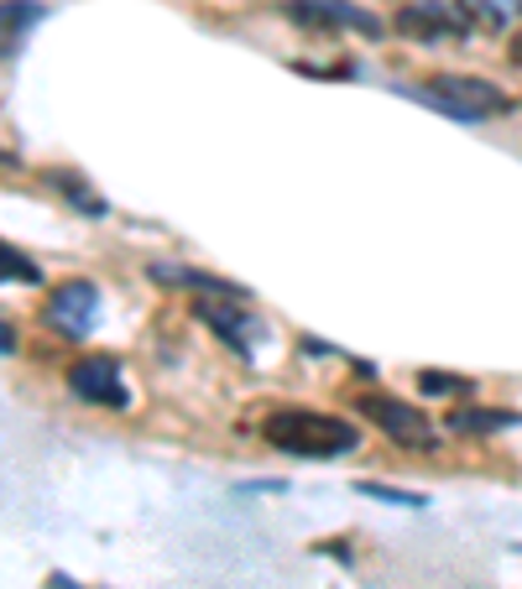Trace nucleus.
Masks as SVG:
<instances>
[{
	"instance_id": "7ed1b4c3",
	"label": "nucleus",
	"mask_w": 522,
	"mask_h": 589,
	"mask_svg": "<svg viewBox=\"0 0 522 589\" xmlns=\"http://www.w3.org/2000/svg\"><path fill=\"white\" fill-rule=\"evenodd\" d=\"M350 407H355L361 423H377L402 449H439V434L429 428V417L418 413L413 402H398V397H387V392H355Z\"/></svg>"
},
{
	"instance_id": "dca6fc26",
	"label": "nucleus",
	"mask_w": 522,
	"mask_h": 589,
	"mask_svg": "<svg viewBox=\"0 0 522 589\" xmlns=\"http://www.w3.org/2000/svg\"><path fill=\"white\" fill-rule=\"evenodd\" d=\"M465 11H470V17H481L486 27H502V21H506V11L496 6V0H465Z\"/></svg>"
},
{
	"instance_id": "423d86ee",
	"label": "nucleus",
	"mask_w": 522,
	"mask_h": 589,
	"mask_svg": "<svg viewBox=\"0 0 522 589\" xmlns=\"http://www.w3.org/2000/svg\"><path fill=\"white\" fill-rule=\"evenodd\" d=\"M193 313H199V318H204L209 329H214L230 349H235V355H241V360H251V339L261 334V324L241 308V303H220V297H199V303H193Z\"/></svg>"
},
{
	"instance_id": "f8f14e48",
	"label": "nucleus",
	"mask_w": 522,
	"mask_h": 589,
	"mask_svg": "<svg viewBox=\"0 0 522 589\" xmlns=\"http://www.w3.org/2000/svg\"><path fill=\"white\" fill-rule=\"evenodd\" d=\"M0 282H21V287H37L42 282V266L32 256H21L17 245L0 241Z\"/></svg>"
},
{
	"instance_id": "f3484780",
	"label": "nucleus",
	"mask_w": 522,
	"mask_h": 589,
	"mask_svg": "<svg viewBox=\"0 0 522 589\" xmlns=\"http://www.w3.org/2000/svg\"><path fill=\"white\" fill-rule=\"evenodd\" d=\"M17 349V334H11V324H0V355H11Z\"/></svg>"
},
{
	"instance_id": "6e6552de",
	"label": "nucleus",
	"mask_w": 522,
	"mask_h": 589,
	"mask_svg": "<svg viewBox=\"0 0 522 589\" xmlns=\"http://www.w3.org/2000/svg\"><path fill=\"white\" fill-rule=\"evenodd\" d=\"M152 277H157V282H173V287H189V293L220 297V303H245V287H241V282L209 277V272H193V266H168V261H157Z\"/></svg>"
},
{
	"instance_id": "6ab92c4d",
	"label": "nucleus",
	"mask_w": 522,
	"mask_h": 589,
	"mask_svg": "<svg viewBox=\"0 0 522 589\" xmlns=\"http://www.w3.org/2000/svg\"><path fill=\"white\" fill-rule=\"evenodd\" d=\"M0 162H6V152H0Z\"/></svg>"
},
{
	"instance_id": "1a4fd4ad",
	"label": "nucleus",
	"mask_w": 522,
	"mask_h": 589,
	"mask_svg": "<svg viewBox=\"0 0 522 589\" xmlns=\"http://www.w3.org/2000/svg\"><path fill=\"white\" fill-rule=\"evenodd\" d=\"M42 17H48L42 0H0V63L17 58L21 42H27V32H32Z\"/></svg>"
},
{
	"instance_id": "ddd939ff",
	"label": "nucleus",
	"mask_w": 522,
	"mask_h": 589,
	"mask_svg": "<svg viewBox=\"0 0 522 589\" xmlns=\"http://www.w3.org/2000/svg\"><path fill=\"white\" fill-rule=\"evenodd\" d=\"M361 496H377V501H387V506H408V511H423L429 506V496L423 490H402V486H382V480H361Z\"/></svg>"
},
{
	"instance_id": "20e7f679",
	"label": "nucleus",
	"mask_w": 522,
	"mask_h": 589,
	"mask_svg": "<svg viewBox=\"0 0 522 589\" xmlns=\"http://www.w3.org/2000/svg\"><path fill=\"white\" fill-rule=\"evenodd\" d=\"M69 392L79 402H94V407H126V402H131L116 355H79V360L69 365Z\"/></svg>"
},
{
	"instance_id": "9b49d317",
	"label": "nucleus",
	"mask_w": 522,
	"mask_h": 589,
	"mask_svg": "<svg viewBox=\"0 0 522 589\" xmlns=\"http://www.w3.org/2000/svg\"><path fill=\"white\" fill-rule=\"evenodd\" d=\"M512 423H522V417L506 413V407H460V413H450L454 434H502Z\"/></svg>"
},
{
	"instance_id": "9d476101",
	"label": "nucleus",
	"mask_w": 522,
	"mask_h": 589,
	"mask_svg": "<svg viewBox=\"0 0 522 589\" xmlns=\"http://www.w3.org/2000/svg\"><path fill=\"white\" fill-rule=\"evenodd\" d=\"M398 32L418 37V42H444V37H460L465 27H460L450 11H439V6H402V11H398Z\"/></svg>"
},
{
	"instance_id": "2eb2a0df",
	"label": "nucleus",
	"mask_w": 522,
	"mask_h": 589,
	"mask_svg": "<svg viewBox=\"0 0 522 589\" xmlns=\"http://www.w3.org/2000/svg\"><path fill=\"white\" fill-rule=\"evenodd\" d=\"M58 189L69 193V199H73V204H79V209H84L89 220H100V214H104V204H100V199H94V193H89V189H84V183H79V177H73V173H63V177H58Z\"/></svg>"
},
{
	"instance_id": "f03ea898",
	"label": "nucleus",
	"mask_w": 522,
	"mask_h": 589,
	"mask_svg": "<svg viewBox=\"0 0 522 589\" xmlns=\"http://www.w3.org/2000/svg\"><path fill=\"white\" fill-rule=\"evenodd\" d=\"M413 100L434 104V110L454 115V121H491V115H512L518 110V100L506 89H496L491 79H475V73H439V79L413 89Z\"/></svg>"
},
{
	"instance_id": "39448f33",
	"label": "nucleus",
	"mask_w": 522,
	"mask_h": 589,
	"mask_svg": "<svg viewBox=\"0 0 522 589\" xmlns=\"http://www.w3.org/2000/svg\"><path fill=\"white\" fill-rule=\"evenodd\" d=\"M94 318H100V287H94V282L73 277L48 297V324L73 334V339H84V334L94 329Z\"/></svg>"
},
{
	"instance_id": "0eeeda50",
	"label": "nucleus",
	"mask_w": 522,
	"mask_h": 589,
	"mask_svg": "<svg viewBox=\"0 0 522 589\" xmlns=\"http://www.w3.org/2000/svg\"><path fill=\"white\" fill-rule=\"evenodd\" d=\"M288 17L309 21V27H345V32H365V37L382 32V21L361 11V6H350V0H288Z\"/></svg>"
},
{
	"instance_id": "4468645a",
	"label": "nucleus",
	"mask_w": 522,
	"mask_h": 589,
	"mask_svg": "<svg viewBox=\"0 0 522 589\" xmlns=\"http://www.w3.org/2000/svg\"><path fill=\"white\" fill-rule=\"evenodd\" d=\"M418 392L423 397H465L470 382L454 376V370H418Z\"/></svg>"
},
{
	"instance_id": "a211bd4d",
	"label": "nucleus",
	"mask_w": 522,
	"mask_h": 589,
	"mask_svg": "<svg viewBox=\"0 0 522 589\" xmlns=\"http://www.w3.org/2000/svg\"><path fill=\"white\" fill-rule=\"evenodd\" d=\"M506 58H512V63H518V69H522V37H518V42H512V52H506Z\"/></svg>"
},
{
	"instance_id": "f257e3e1",
	"label": "nucleus",
	"mask_w": 522,
	"mask_h": 589,
	"mask_svg": "<svg viewBox=\"0 0 522 589\" xmlns=\"http://www.w3.org/2000/svg\"><path fill=\"white\" fill-rule=\"evenodd\" d=\"M261 438L282 454H298V459H340V454H355L361 434L355 423L334 413H309V407H282L261 423Z\"/></svg>"
}]
</instances>
